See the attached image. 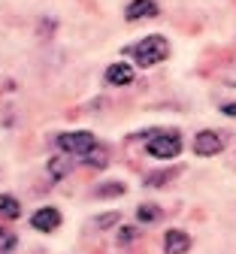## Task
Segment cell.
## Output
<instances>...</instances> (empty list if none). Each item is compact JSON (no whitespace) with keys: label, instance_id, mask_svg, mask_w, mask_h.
<instances>
[{"label":"cell","instance_id":"9c48e42d","mask_svg":"<svg viewBox=\"0 0 236 254\" xmlns=\"http://www.w3.org/2000/svg\"><path fill=\"white\" fill-rule=\"evenodd\" d=\"M79 161H82V167H91V170H103L106 164H109V148L106 145H94L85 157H79Z\"/></svg>","mask_w":236,"mask_h":254},{"label":"cell","instance_id":"5bb4252c","mask_svg":"<svg viewBox=\"0 0 236 254\" xmlns=\"http://www.w3.org/2000/svg\"><path fill=\"white\" fill-rule=\"evenodd\" d=\"M124 182H106V185H100L94 194L100 197V200H106V197H124Z\"/></svg>","mask_w":236,"mask_h":254},{"label":"cell","instance_id":"8fae6325","mask_svg":"<svg viewBox=\"0 0 236 254\" xmlns=\"http://www.w3.org/2000/svg\"><path fill=\"white\" fill-rule=\"evenodd\" d=\"M176 176H179V167H170V170H157V173H149V176L143 179V185H146V188H163V185H170Z\"/></svg>","mask_w":236,"mask_h":254},{"label":"cell","instance_id":"5b68a950","mask_svg":"<svg viewBox=\"0 0 236 254\" xmlns=\"http://www.w3.org/2000/svg\"><path fill=\"white\" fill-rule=\"evenodd\" d=\"M30 227L33 230H40V233H52V230H58L61 227V212L55 209V206H43V209H37L30 215Z\"/></svg>","mask_w":236,"mask_h":254},{"label":"cell","instance_id":"6da1fadb","mask_svg":"<svg viewBox=\"0 0 236 254\" xmlns=\"http://www.w3.org/2000/svg\"><path fill=\"white\" fill-rule=\"evenodd\" d=\"M124 52L137 61V67H155V64L166 61V55H170V43H166V37H160V34H152V37H143L140 43L127 46Z\"/></svg>","mask_w":236,"mask_h":254},{"label":"cell","instance_id":"ac0fdd59","mask_svg":"<svg viewBox=\"0 0 236 254\" xmlns=\"http://www.w3.org/2000/svg\"><path fill=\"white\" fill-rule=\"evenodd\" d=\"M221 112L224 115H236V103H221Z\"/></svg>","mask_w":236,"mask_h":254},{"label":"cell","instance_id":"4fadbf2b","mask_svg":"<svg viewBox=\"0 0 236 254\" xmlns=\"http://www.w3.org/2000/svg\"><path fill=\"white\" fill-rule=\"evenodd\" d=\"M0 215L9 218V221L21 218V203H18L12 194H0Z\"/></svg>","mask_w":236,"mask_h":254},{"label":"cell","instance_id":"8992f818","mask_svg":"<svg viewBox=\"0 0 236 254\" xmlns=\"http://www.w3.org/2000/svg\"><path fill=\"white\" fill-rule=\"evenodd\" d=\"M157 15V3L155 0H130L124 6V18L127 21H143V18H155Z\"/></svg>","mask_w":236,"mask_h":254},{"label":"cell","instance_id":"ba28073f","mask_svg":"<svg viewBox=\"0 0 236 254\" xmlns=\"http://www.w3.org/2000/svg\"><path fill=\"white\" fill-rule=\"evenodd\" d=\"M133 76H137V73H133V67H130V64H124V61L109 64V67H106V82L109 85H130Z\"/></svg>","mask_w":236,"mask_h":254},{"label":"cell","instance_id":"3957f363","mask_svg":"<svg viewBox=\"0 0 236 254\" xmlns=\"http://www.w3.org/2000/svg\"><path fill=\"white\" fill-rule=\"evenodd\" d=\"M55 145L61 148V154L85 157V154L97 145V136H94L91 130H67V133H58V136H55Z\"/></svg>","mask_w":236,"mask_h":254},{"label":"cell","instance_id":"30bf717a","mask_svg":"<svg viewBox=\"0 0 236 254\" xmlns=\"http://www.w3.org/2000/svg\"><path fill=\"white\" fill-rule=\"evenodd\" d=\"M73 173V161H70V154H61V157H52L49 161V179L58 182L64 176H70Z\"/></svg>","mask_w":236,"mask_h":254},{"label":"cell","instance_id":"9a60e30c","mask_svg":"<svg viewBox=\"0 0 236 254\" xmlns=\"http://www.w3.org/2000/svg\"><path fill=\"white\" fill-rule=\"evenodd\" d=\"M118 221H121V212H103V215L94 218V227L97 230H106V227H115Z\"/></svg>","mask_w":236,"mask_h":254},{"label":"cell","instance_id":"2e32d148","mask_svg":"<svg viewBox=\"0 0 236 254\" xmlns=\"http://www.w3.org/2000/svg\"><path fill=\"white\" fill-rule=\"evenodd\" d=\"M137 239H140V230H137V227H121V230H118V239H115V242H118L121 248H130V245L137 242Z\"/></svg>","mask_w":236,"mask_h":254},{"label":"cell","instance_id":"52a82bcc","mask_svg":"<svg viewBox=\"0 0 236 254\" xmlns=\"http://www.w3.org/2000/svg\"><path fill=\"white\" fill-rule=\"evenodd\" d=\"M191 251V236L185 230H166L163 233V254H188Z\"/></svg>","mask_w":236,"mask_h":254},{"label":"cell","instance_id":"7a4b0ae2","mask_svg":"<svg viewBox=\"0 0 236 254\" xmlns=\"http://www.w3.org/2000/svg\"><path fill=\"white\" fill-rule=\"evenodd\" d=\"M137 136H146V151L157 161H173V157L182 154V133L179 130H146V133H137Z\"/></svg>","mask_w":236,"mask_h":254},{"label":"cell","instance_id":"e0dca14e","mask_svg":"<svg viewBox=\"0 0 236 254\" xmlns=\"http://www.w3.org/2000/svg\"><path fill=\"white\" fill-rule=\"evenodd\" d=\"M15 245H18L15 233H9V230L0 227V254H12V251H15Z\"/></svg>","mask_w":236,"mask_h":254},{"label":"cell","instance_id":"277c9868","mask_svg":"<svg viewBox=\"0 0 236 254\" xmlns=\"http://www.w3.org/2000/svg\"><path fill=\"white\" fill-rule=\"evenodd\" d=\"M221 151H224V139H221L218 130H200L194 136V154H200V157H215Z\"/></svg>","mask_w":236,"mask_h":254},{"label":"cell","instance_id":"7c38bea8","mask_svg":"<svg viewBox=\"0 0 236 254\" xmlns=\"http://www.w3.org/2000/svg\"><path fill=\"white\" fill-rule=\"evenodd\" d=\"M160 218H163V209L157 203H140L137 206V221L140 224H155V221H160Z\"/></svg>","mask_w":236,"mask_h":254}]
</instances>
